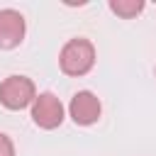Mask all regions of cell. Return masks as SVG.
<instances>
[{
  "instance_id": "obj_6",
  "label": "cell",
  "mask_w": 156,
  "mask_h": 156,
  "mask_svg": "<svg viewBox=\"0 0 156 156\" xmlns=\"http://www.w3.org/2000/svg\"><path fill=\"white\" fill-rule=\"evenodd\" d=\"M110 10L117 17L132 20V17H136L144 10V0H110Z\"/></svg>"
},
{
  "instance_id": "obj_7",
  "label": "cell",
  "mask_w": 156,
  "mask_h": 156,
  "mask_svg": "<svg viewBox=\"0 0 156 156\" xmlns=\"http://www.w3.org/2000/svg\"><path fill=\"white\" fill-rule=\"evenodd\" d=\"M0 156H15V144L5 132H0Z\"/></svg>"
},
{
  "instance_id": "obj_5",
  "label": "cell",
  "mask_w": 156,
  "mask_h": 156,
  "mask_svg": "<svg viewBox=\"0 0 156 156\" xmlns=\"http://www.w3.org/2000/svg\"><path fill=\"white\" fill-rule=\"evenodd\" d=\"M27 32L24 17L17 10H0V49H15L22 44Z\"/></svg>"
},
{
  "instance_id": "obj_2",
  "label": "cell",
  "mask_w": 156,
  "mask_h": 156,
  "mask_svg": "<svg viewBox=\"0 0 156 156\" xmlns=\"http://www.w3.org/2000/svg\"><path fill=\"white\" fill-rule=\"evenodd\" d=\"M37 88L27 76H7L0 83V102L7 110H24L34 102Z\"/></svg>"
},
{
  "instance_id": "obj_3",
  "label": "cell",
  "mask_w": 156,
  "mask_h": 156,
  "mask_svg": "<svg viewBox=\"0 0 156 156\" xmlns=\"http://www.w3.org/2000/svg\"><path fill=\"white\" fill-rule=\"evenodd\" d=\"M32 119L41 129H56L63 122V102L54 93H39L32 102Z\"/></svg>"
},
{
  "instance_id": "obj_1",
  "label": "cell",
  "mask_w": 156,
  "mask_h": 156,
  "mask_svg": "<svg viewBox=\"0 0 156 156\" xmlns=\"http://www.w3.org/2000/svg\"><path fill=\"white\" fill-rule=\"evenodd\" d=\"M58 66L66 76H85L95 66V46L85 37L68 39L58 54Z\"/></svg>"
},
{
  "instance_id": "obj_4",
  "label": "cell",
  "mask_w": 156,
  "mask_h": 156,
  "mask_svg": "<svg viewBox=\"0 0 156 156\" xmlns=\"http://www.w3.org/2000/svg\"><path fill=\"white\" fill-rule=\"evenodd\" d=\"M68 112H71V119L80 127H88V124H95L100 119V112H102V105L98 100L95 93L90 90H78L73 98H71V105H68Z\"/></svg>"
}]
</instances>
